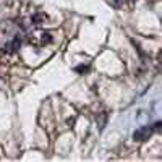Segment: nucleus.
Listing matches in <instances>:
<instances>
[{"mask_svg":"<svg viewBox=\"0 0 162 162\" xmlns=\"http://www.w3.org/2000/svg\"><path fill=\"white\" fill-rule=\"evenodd\" d=\"M37 36L41 37L39 46H46V44H50V42H52V34H50V32H47V31H44V32H39Z\"/></svg>","mask_w":162,"mask_h":162,"instance_id":"obj_2","label":"nucleus"},{"mask_svg":"<svg viewBox=\"0 0 162 162\" xmlns=\"http://www.w3.org/2000/svg\"><path fill=\"white\" fill-rule=\"evenodd\" d=\"M42 18H44V15H34L31 21L34 23V25H41V20H42Z\"/></svg>","mask_w":162,"mask_h":162,"instance_id":"obj_4","label":"nucleus"},{"mask_svg":"<svg viewBox=\"0 0 162 162\" xmlns=\"http://www.w3.org/2000/svg\"><path fill=\"white\" fill-rule=\"evenodd\" d=\"M160 125H162L160 122H156V123H154V128H156V130H159V128H160Z\"/></svg>","mask_w":162,"mask_h":162,"instance_id":"obj_6","label":"nucleus"},{"mask_svg":"<svg viewBox=\"0 0 162 162\" xmlns=\"http://www.w3.org/2000/svg\"><path fill=\"white\" fill-rule=\"evenodd\" d=\"M112 2H113V3H115V5H120V3L123 2V0H112Z\"/></svg>","mask_w":162,"mask_h":162,"instance_id":"obj_7","label":"nucleus"},{"mask_svg":"<svg viewBox=\"0 0 162 162\" xmlns=\"http://www.w3.org/2000/svg\"><path fill=\"white\" fill-rule=\"evenodd\" d=\"M75 71L76 73H86V71H89V65H78Z\"/></svg>","mask_w":162,"mask_h":162,"instance_id":"obj_3","label":"nucleus"},{"mask_svg":"<svg viewBox=\"0 0 162 162\" xmlns=\"http://www.w3.org/2000/svg\"><path fill=\"white\" fill-rule=\"evenodd\" d=\"M131 2H135V0H131Z\"/></svg>","mask_w":162,"mask_h":162,"instance_id":"obj_8","label":"nucleus"},{"mask_svg":"<svg viewBox=\"0 0 162 162\" xmlns=\"http://www.w3.org/2000/svg\"><path fill=\"white\" fill-rule=\"evenodd\" d=\"M106 118H107V113L102 112V118L99 120V128H101V130H104V125H106Z\"/></svg>","mask_w":162,"mask_h":162,"instance_id":"obj_5","label":"nucleus"},{"mask_svg":"<svg viewBox=\"0 0 162 162\" xmlns=\"http://www.w3.org/2000/svg\"><path fill=\"white\" fill-rule=\"evenodd\" d=\"M151 135H152L151 127H140L135 133H133V140L135 141H146V140H149Z\"/></svg>","mask_w":162,"mask_h":162,"instance_id":"obj_1","label":"nucleus"}]
</instances>
